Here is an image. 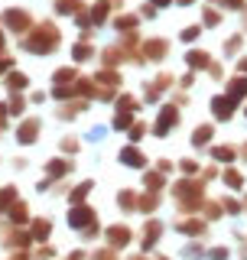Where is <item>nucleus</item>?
<instances>
[{
    "mask_svg": "<svg viewBox=\"0 0 247 260\" xmlns=\"http://www.w3.org/2000/svg\"><path fill=\"white\" fill-rule=\"evenodd\" d=\"M241 205H244V215H247V199H244V202H241Z\"/></svg>",
    "mask_w": 247,
    "mask_h": 260,
    "instance_id": "obj_63",
    "label": "nucleus"
},
{
    "mask_svg": "<svg viewBox=\"0 0 247 260\" xmlns=\"http://www.w3.org/2000/svg\"><path fill=\"white\" fill-rule=\"evenodd\" d=\"M241 72L247 75V59H237V75H241Z\"/></svg>",
    "mask_w": 247,
    "mask_h": 260,
    "instance_id": "obj_56",
    "label": "nucleus"
},
{
    "mask_svg": "<svg viewBox=\"0 0 247 260\" xmlns=\"http://www.w3.org/2000/svg\"><path fill=\"white\" fill-rule=\"evenodd\" d=\"M234 111H237V104H234L228 94L211 98V114H215V120H221V124H228V120L234 117Z\"/></svg>",
    "mask_w": 247,
    "mask_h": 260,
    "instance_id": "obj_11",
    "label": "nucleus"
},
{
    "mask_svg": "<svg viewBox=\"0 0 247 260\" xmlns=\"http://www.w3.org/2000/svg\"><path fill=\"white\" fill-rule=\"evenodd\" d=\"M13 202H16V189H13V185L0 189V211H4V215L10 211V205H13Z\"/></svg>",
    "mask_w": 247,
    "mask_h": 260,
    "instance_id": "obj_35",
    "label": "nucleus"
},
{
    "mask_svg": "<svg viewBox=\"0 0 247 260\" xmlns=\"http://www.w3.org/2000/svg\"><path fill=\"white\" fill-rule=\"evenodd\" d=\"M88 260H117V250H114V247H108V244H104V247H98V250H95V254L88 257Z\"/></svg>",
    "mask_w": 247,
    "mask_h": 260,
    "instance_id": "obj_41",
    "label": "nucleus"
},
{
    "mask_svg": "<svg viewBox=\"0 0 247 260\" xmlns=\"http://www.w3.org/2000/svg\"><path fill=\"white\" fill-rule=\"evenodd\" d=\"M134 26H140V16H134V13L114 20V29H117V32H134Z\"/></svg>",
    "mask_w": 247,
    "mask_h": 260,
    "instance_id": "obj_29",
    "label": "nucleus"
},
{
    "mask_svg": "<svg viewBox=\"0 0 247 260\" xmlns=\"http://www.w3.org/2000/svg\"><path fill=\"white\" fill-rule=\"evenodd\" d=\"M205 254H208V247H205L199 238H192V241L182 244V257L186 260H205Z\"/></svg>",
    "mask_w": 247,
    "mask_h": 260,
    "instance_id": "obj_23",
    "label": "nucleus"
},
{
    "mask_svg": "<svg viewBox=\"0 0 247 260\" xmlns=\"http://www.w3.org/2000/svg\"><path fill=\"white\" fill-rule=\"evenodd\" d=\"M208 72H211V75H215V78H221V75H225V69H221L218 62H211V65H208Z\"/></svg>",
    "mask_w": 247,
    "mask_h": 260,
    "instance_id": "obj_54",
    "label": "nucleus"
},
{
    "mask_svg": "<svg viewBox=\"0 0 247 260\" xmlns=\"http://www.w3.org/2000/svg\"><path fill=\"white\" fill-rule=\"evenodd\" d=\"M39 130H43V120H39V117L20 120V127H16V143H20V146L36 143V140H39Z\"/></svg>",
    "mask_w": 247,
    "mask_h": 260,
    "instance_id": "obj_6",
    "label": "nucleus"
},
{
    "mask_svg": "<svg viewBox=\"0 0 247 260\" xmlns=\"http://www.w3.org/2000/svg\"><path fill=\"white\" fill-rule=\"evenodd\" d=\"M202 20H205V26H218V23H221V13H218V10H211V7H208V10L202 13Z\"/></svg>",
    "mask_w": 247,
    "mask_h": 260,
    "instance_id": "obj_44",
    "label": "nucleus"
},
{
    "mask_svg": "<svg viewBox=\"0 0 247 260\" xmlns=\"http://www.w3.org/2000/svg\"><path fill=\"white\" fill-rule=\"evenodd\" d=\"M156 208H160V192H137V211L153 215Z\"/></svg>",
    "mask_w": 247,
    "mask_h": 260,
    "instance_id": "obj_15",
    "label": "nucleus"
},
{
    "mask_svg": "<svg viewBox=\"0 0 247 260\" xmlns=\"http://www.w3.org/2000/svg\"><path fill=\"white\" fill-rule=\"evenodd\" d=\"M117 159H120V166H127V169H143V166H146V153L140 150L137 143H127V146L117 153Z\"/></svg>",
    "mask_w": 247,
    "mask_h": 260,
    "instance_id": "obj_8",
    "label": "nucleus"
},
{
    "mask_svg": "<svg viewBox=\"0 0 247 260\" xmlns=\"http://www.w3.org/2000/svg\"><path fill=\"white\" fill-rule=\"evenodd\" d=\"M186 65H189V72L208 69V65H211V55L205 52V49H192V52H186Z\"/></svg>",
    "mask_w": 247,
    "mask_h": 260,
    "instance_id": "obj_21",
    "label": "nucleus"
},
{
    "mask_svg": "<svg viewBox=\"0 0 247 260\" xmlns=\"http://www.w3.org/2000/svg\"><path fill=\"white\" fill-rule=\"evenodd\" d=\"M156 169H160V173H169L172 162H169V159H160V162H156Z\"/></svg>",
    "mask_w": 247,
    "mask_h": 260,
    "instance_id": "obj_55",
    "label": "nucleus"
},
{
    "mask_svg": "<svg viewBox=\"0 0 247 260\" xmlns=\"http://www.w3.org/2000/svg\"><path fill=\"white\" fill-rule=\"evenodd\" d=\"M176 124H179V104H163V111L156 114L153 134H156V137H169Z\"/></svg>",
    "mask_w": 247,
    "mask_h": 260,
    "instance_id": "obj_4",
    "label": "nucleus"
},
{
    "mask_svg": "<svg viewBox=\"0 0 247 260\" xmlns=\"http://www.w3.org/2000/svg\"><path fill=\"white\" fill-rule=\"evenodd\" d=\"M78 137H62V143H59V150L62 153H69V156H72V153H78Z\"/></svg>",
    "mask_w": 247,
    "mask_h": 260,
    "instance_id": "obj_42",
    "label": "nucleus"
},
{
    "mask_svg": "<svg viewBox=\"0 0 247 260\" xmlns=\"http://www.w3.org/2000/svg\"><path fill=\"white\" fill-rule=\"evenodd\" d=\"M7 111H10L13 117H20V114L26 111V101H23V98H20V91H13V98H10V101H7Z\"/></svg>",
    "mask_w": 247,
    "mask_h": 260,
    "instance_id": "obj_37",
    "label": "nucleus"
},
{
    "mask_svg": "<svg viewBox=\"0 0 247 260\" xmlns=\"http://www.w3.org/2000/svg\"><path fill=\"white\" fill-rule=\"evenodd\" d=\"M7 221H10L13 228L26 224V221H29V211H26V202H20V199H16L13 205H10V211H7Z\"/></svg>",
    "mask_w": 247,
    "mask_h": 260,
    "instance_id": "obj_18",
    "label": "nucleus"
},
{
    "mask_svg": "<svg viewBox=\"0 0 247 260\" xmlns=\"http://www.w3.org/2000/svg\"><path fill=\"white\" fill-rule=\"evenodd\" d=\"M241 46H244V36H241V32H234V36L225 43V55H228V59H231V55H237V49H241Z\"/></svg>",
    "mask_w": 247,
    "mask_h": 260,
    "instance_id": "obj_40",
    "label": "nucleus"
},
{
    "mask_svg": "<svg viewBox=\"0 0 247 260\" xmlns=\"http://www.w3.org/2000/svg\"><path fill=\"white\" fill-rule=\"evenodd\" d=\"M72 81H78V72L72 69V65H65V69H55V72H52V85H72Z\"/></svg>",
    "mask_w": 247,
    "mask_h": 260,
    "instance_id": "obj_28",
    "label": "nucleus"
},
{
    "mask_svg": "<svg viewBox=\"0 0 247 260\" xmlns=\"http://www.w3.org/2000/svg\"><path fill=\"white\" fill-rule=\"evenodd\" d=\"M228 98H231L234 104H241L244 98H247V75H237L228 81Z\"/></svg>",
    "mask_w": 247,
    "mask_h": 260,
    "instance_id": "obj_20",
    "label": "nucleus"
},
{
    "mask_svg": "<svg viewBox=\"0 0 247 260\" xmlns=\"http://www.w3.org/2000/svg\"><path fill=\"white\" fill-rule=\"evenodd\" d=\"M95 81H98L101 88H108V91H117V88H120V72H117V69H101V72L95 75Z\"/></svg>",
    "mask_w": 247,
    "mask_h": 260,
    "instance_id": "obj_16",
    "label": "nucleus"
},
{
    "mask_svg": "<svg viewBox=\"0 0 247 260\" xmlns=\"http://www.w3.org/2000/svg\"><path fill=\"white\" fill-rule=\"evenodd\" d=\"M221 208H225V215H241V211H244L241 199H231V195H228V199H221Z\"/></svg>",
    "mask_w": 247,
    "mask_h": 260,
    "instance_id": "obj_39",
    "label": "nucleus"
},
{
    "mask_svg": "<svg viewBox=\"0 0 247 260\" xmlns=\"http://www.w3.org/2000/svg\"><path fill=\"white\" fill-rule=\"evenodd\" d=\"M211 159L215 162H228V166H231V162L237 159V146L234 143H221V146H211Z\"/></svg>",
    "mask_w": 247,
    "mask_h": 260,
    "instance_id": "obj_17",
    "label": "nucleus"
},
{
    "mask_svg": "<svg viewBox=\"0 0 247 260\" xmlns=\"http://www.w3.org/2000/svg\"><path fill=\"white\" fill-rule=\"evenodd\" d=\"M117 205H120V211H137V192L134 189H120L117 192Z\"/></svg>",
    "mask_w": 247,
    "mask_h": 260,
    "instance_id": "obj_27",
    "label": "nucleus"
},
{
    "mask_svg": "<svg viewBox=\"0 0 247 260\" xmlns=\"http://www.w3.org/2000/svg\"><path fill=\"white\" fill-rule=\"evenodd\" d=\"M176 4H179V7H189V4H195V0H176Z\"/></svg>",
    "mask_w": 247,
    "mask_h": 260,
    "instance_id": "obj_60",
    "label": "nucleus"
},
{
    "mask_svg": "<svg viewBox=\"0 0 247 260\" xmlns=\"http://www.w3.org/2000/svg\"><path fill=\"white\" fill-rule=\"evenodd\" d=\"M4 43H7V39H4V29H0V49H4Z\"/></svg>",
    "mask_w": 247,
    "mask_h": 260,
    "instance_id": "obj_61",
    "label": "nucleus"
},
{
    "mask_svg": "<svg viewBox=\"0 0 247 260\" xmlns=\"http://www.w3.org/2000/svg\"><path fill=\"white\" fill-rule=\"evenodd\" d=\"M163 231H166V224H163V218H150V221L143 224V241H140V247H143V254L146 250H153L156 244H160V238H163Z\"/></svg>",
    "mask_w": 247,
    "mask_h": 260,
    "instance_id": "obj_7",
    "label": "nucleus"
},
{
    "mask_svg": "<svg viewBox=\"0 0 247 260\" xmlns=\"http://www.w3.org/2000/svg\"><path fill=\"white\" fill-rule=\"evenodd\" d=\"M104 134H108V127H101V124H98V127H91V130H88V140H104Z\"/></svg>",
    "mask_w": 247,
    "mask_h": 260,
    "instance_id": "obj_50",
    "label": "nucleus"
},
{
    "mask_svg": "<svg viewBox=\"0 0 247 260\" xmlns=\"http://www.w3.org/2000/svg\"><path fill=\"white\" fill-rule=\"evenodd\" d=\"M104 241H108V247L123 250V247H130V241H134V231H130L127 224H111V228H104Z\"/></svg>",
    "mask_w": 247,
    "mask_h": 260,
    "instance_id": "obj_5",
    "label": "nucleus"
},
{
    "mask_svg": "<svg viewBox=\"0 0 247 260\" xmlns=\"http://www.w3.org/2000/svg\"><path fill=\"white\" fill-rule=\"evenodd\" d=\"M26 85H29V78L23 75V72H10V75H7V88H10V91H23Z\"/></svg>",
    "mask_w": 247,
    "mask_h": 260,
    "instance_id": "obj_33",
    "label": "nucleus"
},
{
    "mask_svg": "<svg viewBox=\"0 0 247 260\" xmlns=\"http://www.w3.org/2000/svg\"><path fill=\"white\" fill-rule=\"evenodd\" d=\"M55 13H62V16L81 13V0H55Z\"/></svg>",
    "mask_w": 247,
    "mask_h": 260,
    "instance_id": "obj_32",
    "label": "nucleus"
},
{
    "mask_svg": "<svg viewBox=\"0 0 247 260\" xmlns=\"http://www.w3.org/2000/svg\"><path fill=\"white\" fill-rule=\"evenodd\" d=\"M111 7H120V4H117V0H114V4H111V0H101V4L88 13V16H91V26H101V23L108 20V10H111Z\"/></svg>",
    "mask_w": 247,
    "mask_h": 260,
    "instance_id": "obj_26",
    "label": "nucleus"
},
{
    "mask_svg": "<svg viewBox=\"0 0 247 260\" xmlns=\"http://www.w3.org/2000/svg\"><path fill=\"white\" fill-rule=\"evenodd\" d=\"M91 221H98V215H95V208L88 205V202H81V205H72L69 215H65V224H69L72 231H85Z\"/></svg>",
    "mask_w": 247,
    "mask_h": 260,
    "instance_id": "obj_3",
    "label": "nucleus"
},
{
    "mask_svg": "<svg viewBox=\"0 0 247 260\" xmlns=\"http://www.w3.org/2000/svg\"><path fill=\"white\" fill-rule=\"evenodd\" d=\"M59 29L52 26V23H39V26H33V32L26 39H23V49L33 55H49L55 46H59Z\"/></svg>",
    "mask_w": 247,
    "mask_h": 260,
    "instance_id": "obj_2",
    "label": "nucleus"
},
{
    "mask_svg": "<svg viewBox=\"0 0 247 260\" xmlns=\"http://www.w3.org/2000/svg\"><path fill=\"white\" fill-rule=\"evenodd\" d=\"M153 260H169V257H166V254H160V257H153Z\"/></svg>",
    "mask_w": 247,
    "mask_h": 260,
    "instance_id": "obj_62",
    "label": "nucleus"
},
{
    "mask_svg": "<svg viewBox=\"0 0 247 260\" xmlns=\"http://www.w3.org/2000/svg\"><path fill=\"white\" fill-rule=\"evenodd\" d=\"M127 134H130V143H140V140H143V134H146V127L143 124H134Z\"/></svg>",
    "mask_w": 247,
    "mask_h": 260,
    "instance_id": "obj_46",
    "label": "nucleus"
},
{
    "mask_svg": "<svg viewBox=\"0 0 247 260\" xmlns=\"http://www.w3.org/2000/svg\"><path fill=\"white\" fill-rule=\"evenodd\" d=\"M150 4H153V7H169L172 0H150Z\"/></svg>",
    "mask_w": 247,
    "mask_h": 260,
    "instance_id": "obj_57",
    "label": "nucleus"
},
{
    "mask_svg": "<svg viewBox=\"0 0 247 260\" xmlns=\"http://www.w3.org/2000/svg\"><path fill=\"white\" fill-rule=\"evenodd\" d=\"M172 199H176V208L182 211V215H195L199 208H205V182L199 179H179L176 185H172Z\"/></svg>",
    "mask_w": 247,
    "mask_h": 260,
    "instance_id": "obj_1",
    "label": "nucleus"
},
{
    "mask_svg": "<svg viewBox=\"0 0 247 260\" xmlns=\"http://www.w3.org/2000/svg\"><path fill=\"white\" fill-rule=\"evenodd\" d=\"M179 169H182L186 176H195V173H199V162H195V159H182V162H179Z\"/></svg>",
    "mask_w": 247,
    "mask_h": 260,
    "instance_id": "obj_47",
    "label": "nucleus"
},
{
    "mask_svg": "<svg viewBox=\"0 0 247 260\" xmlns=\"http://www.w3.org/2000/svg\"><path fill=\"white\" fill-rule=\"evenodd\" d=\"M72 169H75V162H72V159H49L46 162V176L52 179V182H55V176H69Z\"/></svg>",
    "mask_w": 247,
    "mask_h": 260,
    "instance_id": "obj_19",
    "label": "nucleus"
},
{
    "mask_svg": "<svg viewBox=\"0 0 247 260\" xmlns=\"http://www.w3.org/2000/svg\"><path fill=\"white\" fill-rule=\"evenodd\" d=\"M137 108H140V104H137L134 94H120L117 98V114H134Z\"/></svg>",
    "mask_w": 247,
    "mask_h": 260,
    "instance_id": "obj_34",
    "label": "nucleus"
},
{
    "mask_svg": "<svg viewBox=\"0 0 247 260\" xmlns=\"http://www.w3.org/2000/svg\"><path fill=\"white\" fill-rule=\"evenodd\" d=\"M52 257H55V250H52V247H46V244L36 250V254H33V260H52Z\"/></svg>",
    "mask_w": 247,
    "mask_h": 260,
    "instance_id": "obj_49",
    "label": "nucleus"
},
{
    "mask_svg": "<svg viewBox=\"0 0 247 260\" xmlns=\"http://www.w3.org/2000/svg\"><path fill=\"white\" fill-rule=\"evenodd\" d=\"M176 231L186 234V238H202V234L208 231V221H205V218L189 215V218H182V221H176Z\"/></svg>",
    "mask_w": 247,
    "mask_h": 260,
    "instance_id": "obj_12",
    "label": "nucleus"
},
{
    "mask_svg": "<svg viewBox=\"0 0 247 260\" xmlns=\"http://www.w3.org/2000/svg\"><path fill=\"white\" fill-rule=\"evenodd\" d=\"M199 32H202L199 26H186L182 29V43H195V39H199Z\"/></svg>",
    "mask_w": 247,
    "mask_h": 260,
    "instance_id": "obj_48",
    "label": "nucleus"
},
{
    "mask_svg": "<svg viewBox=\"0 0 247 260\" xmlns=\"http://www.w3.org/2000/svg\"><path fill=\"white\" fill-rule=\"evenodd\" d=\"M221 182H225V185H228V189H231V192H241V189H244V182H247V179H244V173H241V169H234V166H228V169H225V173H221Z\"/></svg>",
    "mask_w": 247,
    "mask_h": 260,
    "instance_id": "obj_22",
    "label": "nucleus"
},
{
    "mask_svg": "<svg viewBox=\"0 0 247 260\" xmlns=\"http://www.w3.org/2000/svg\"><path fill=\"white\" fill-rule=\"evenodd\" d=\"M143 52H146V59H150V62H163L169 55V43H166V39H146Z\"/></svg>",
    "mask_w": 247,
    "mask_h": 260,
    "instance_id": "obj_13",
    "label": "nucleus"
},
{
    "mask_svg": "<svg viewBox=\"0 0 247 260\" xmlns=\"http://www.w3.org/2000/svg\"><path fill=\"white\" fill-rule=\"evenodd\" d=\"M244 117H247V111H244Z\"/></svg>",
    "mask_w": 247,
    "mask_h": 260,
    "instance_id": "obj_64",
    "label": "nucleus"
},
{
    "mask_svg": "<svg viewBox=\"0 0 247 260\" xmlns=\"http://www.w3.org/2000/svg\"><path fill=\"white\" fill-rule=\"evenodd\" d=\"M91 189H95V182H91V179H85V182H78L75 189L69 192V205H81V202H85L88 195H91Z\"/></svg>",
    "mask_w": 247,
    "mask_h": 260,
    "instance_id": "obj_25",
    "label": "nucleus"
},
{
    "mask_svg": "<svg viewBox=\"0 0 247 260\" xmlns=\"http://www.w3.org/2000/svg\"><path fill=\"white\" fill-rule=\"evenodd\" d=\"M163 176H166V173H160V169H156V173H146V176H143L146 192H163V182H166Z\"/></svg>",
    "mask_w": 247,
    "mask_h": 260,
    "instance_id": "obj_30",
    "label": "nucleus"
},
{
    "mask_svg": "<svg viewBox=\"0 0 247 260\" xmlns=\"http://www.w3.org/2000/svg\"><path fill=\"white\" fill-rule=\"evenodd\" d=\"M127 260H150L146 254H134V257H127Z\"/></svg>",
    "mask_w": 247,
    "mask_h": 260,
    "instance_id": "obj_59",
    "label": "nucleus"
},
{
    "mask_svg": "<svg viewBox=\"0 0 247 260\" xmlns=\"http://www.w3.org/2000/svg\"><path fill=\"white\" fill-rule=\"evenodd\" d=\"M7 69H13V59L10 55H0V72H7Z\"/></svg>",
    "mask_w": 247,
    "mask_h": 260,
    "instance_id": "obj_53",
    "label": "nucleus"
},
{
    "mask_svg": "<svg viewBox=\"0 0 247 260\" xmlns=\"http://www.w3.org/2000/svg\"><path fill=\"white\" fill-rule=\"evenodd\" d=\"M91 55H95V49L88 43H75V46H72V62H88Z\"/></svg>",
    "mask_w": 247,
    "mask_h": 260,
    "instance_id": "obj_31",
    "label": "nucleus"
},
{
    "mask_svg": "<svg viewBox=\"0 0 247 260\" xmlns=\"http://www.w3.org/2000/svg\"><path fill=\"white\" fill-rule=\"evenodd\" d=\"M205 260H231V247H225V244H215V247H208Z\"/></svg>",
    "mask_w": 247,
    "mask_h": 260,
    "instance_id": "obj_36",
    "label": "nucleus"
},
{
    "mask_svg": "<svg viewBox=\"0 0 247 260\" xmlns=\"http://www.w3.org/2000/svg\"><path fill=\"white\" fill-rule=\"evenodd\" d=\"M29 234L36 244H46L49 234H52V218H33L29 221Z\"/></svg>",
    "mask_w": 247,
    "mask_h": 260,
    "instance_id": "obj_14",
    "label": "nucleus"
},
{
    "mask_svg": "<svg viewBox=\"0 0 247 260\" xmlns=\"http://www.w3.org/2000/svg\"><path fill=\"white\" fill-rule=\"evenodd\" d=\"M134 127V114H117L114 117V130H130Z\"/></svg>",
    "mask_w": 247,
    "mask_h": 260,
    "instance_id": "obj_43",
    "label": "nucleus"
},
{
    "mask_svg": "<svg viewBox=\"0 0 247 260\" xmlns=\"http://www.w3.org/2000/svg\"><path fill=\"white\" fill-rule=\"evenodd\" d=\"M7 117H10V111H7V101L0 104V134L7 130Z\"/></svg>",
    "mask_w": 247,
    "mask_h": 260,
    "instance_id": "obj_51",
    "label": "nucleus"
},
{
    "mask_svg": "<svg viewBox=\"0 0 247 260\" xmlns=\"http://www.w3.org/2000/svg\"><path fill=\"white\" fill-rule=\"evenodd\" d=\"M211 137H215V127H211V124L195 127V134H192V146H195V150H205V146L211 143Z\"/></svg>",
    "mask_w": 247,
    "mask_h": 260,
    "instance_id": "obj_24",
    "label": "nucleus"
},
{
    "mask_svg": "<svg viewBox=\"0 0 247 260\" xmlns=\"http://www.w3.org/2000/svg\"><path fill=\"white\" fill-rule=\"evenodd\" d=\"M221 215H225L221 202H205V221H218Z\"/></svg>",
    "mask_w": 247,
    "mask_h": 260,
    "instance_id": "obj_38",
    "label": "nucleus"
},
{
    "mask_svg": "<svg viewBox=\"0 0 247 260\" xmlns=\"http://www.w3.org/2000/svg\"><path fill=\"white\" fill-rule=\"evenodd\" d=\"M228 10H244V0H225Z\"/></svg>",
    "mask_w": 247,
    "mask_h": 260,
    "instance_id": "obj_52",
    "label": "nucleus"
},
{
    "mask_svg": "<svg viewBox=\"0 0 247 260\" xmlns=\"http://www.w3.org/2000/svg\"><path fill=\"white\" fill-rule=\"evenodd\" d=\"M98 234H101V221H91V224L85 228V231H81V238H85V241H95Z\"/></svg>",
    "mask_w": 247,
    "mask_h": 260,
    "instance_id": "obj_45",
    "label": "nucleus"
},
{
    "mask_svg": "<svg viewBox=\"0 0 247 260\" xmlns=\"http://www.w3.org/2000/svg\"><path fill=\"white\" fill-rule=\"evenodd\" d=\"M10 260H33L29 254H23V250H20V254H16V257H10Z\"/></svg>",
    "mask_w": 247,
    "mask_h": 260,
    "instance_id": "obj_58",
    "label": "nucleus"
},
{
    "mask_svg": "<svg viewBox=\"0 0 247 260\" xmlns=\"http://www.w3.org/2000/svg\"><path fill=\"white\" fill-rule=\"evenodd\" d=\"M0 244L10 247V250H26L33 244V234H29V228H26V231H23V228H10V231L0 238Z\"/></svg>",
    "mask_w": 247,
    "mask_h": 260,
    "instance_id": "obj_9",
    "label": "nucleus"
},
{
    "mask_svg": "<svg viewBox=\"0 0 247 260\" xmlns=\"http://www.w3.org/2000/svg\"><path fill=\"white\" fill-rule=\"evenodd\" d=\"M4 23H7V29H10V32H26L33 26V16L26 10H16V7H13V10L4 13Z\"/></svg>",
    "mask_w": 247,
    "mask_h": 260,
    "instance_id": "obj_10",
    "label": "nucleus"
}]
</instances>
